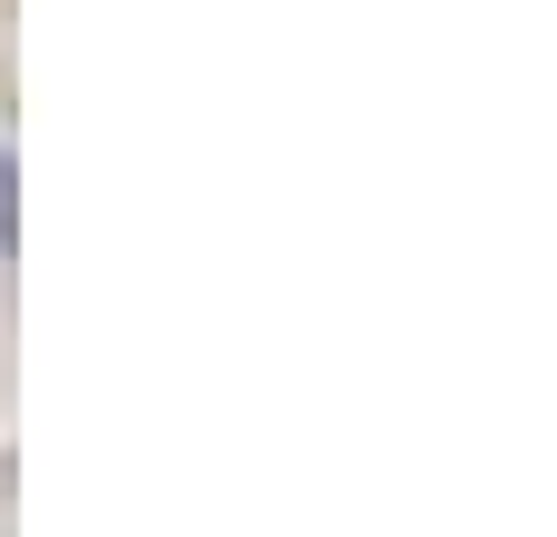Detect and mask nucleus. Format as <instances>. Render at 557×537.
Segmentation results:
<instances>
[]
</instances>
